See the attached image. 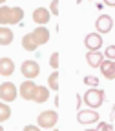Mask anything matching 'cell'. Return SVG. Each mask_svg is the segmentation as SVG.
I'll list each match as a JSON object with an SVG mask.
<instances>
[{
	"label": "cell",
	"instance_id": "obj_1",
	"mask_svg": "<svg viewBox=\"0 0 115 131\" xmlns=\"http://www.w3.org/2000/svg\"><path fill=\"white\" fill-rule=\"evenodd\" d=\"M22 18H24V9H22V7H7V6H0V26L18 24Z\"/></svg>",
	"mask_w": 115,
	"mask_h": 131
},
{
	"label": "cell",
	"instance_id": "obj_2",
	"mask_svg": "<svg viewBox=\"0 0 115 131\" xmlns=\"http://www.w3.org/2000/svg\"><path fill=\"white\" fill-rule=\"evenodd\" d=\"M104 100H106V91L99 89V88H90L84 93V96H82V102H84L88 107H91V109L101 107Z\"/></svg>",
	"mask_w": 115,
	"mask_h": 131
},
{
	"label": "cell",
	"instance_id": "obj_3",
	"mask_svg": "<svg viewBox=\"0 0 115 131\" xmlns=\"http://www.w3.org/2000/svg\"><path fill=\"white\" fill-rule=\"evenodd\" d=\"M37 122H39V127L42 129H53L55 127V124L59 122V115H57V111H53V109H49V111H44V113H40L39 117H37Z\"/></svg>",
	"mask_w": 115,
	"mask_h": 131
},
{
	"label": "cell",
	"instance_id": "obj_4",
	"mask_svg": "<svg viewBox=\"0 0 115 131\" xmlns=\"http://www.w3.org/2000/svg\"><path fill=\"white\" fill-rule=\"evenodd\" d=\"M18 96V88H16L13 82H2L0 84V100L2 102H13L15 98Z\"/></svg>",
	"mask_w": 115,
	"mask_h": 131
},
{
	"label": "cell",
	"instance_id": "obj_5",
	"mask_svg": "<svg viewBox=\"0 0 115 131\" xmlns=\"http://www.w3.org/2000/svg\"><path fill=\"white\" fill-rule=\"evenodd\" d=\"M20 73L24 75V78L33 80V78H37V77H39L40 68H39V64H37L35 60H24L22 66H20Z\"/></svg>",
	"mask_w": 115,
	"mask_h": 131
},
{
	"label": "cell",
	"instance_id": "obj_6",
	"mask_svg": "<svg viewBox=\"0 0 115 131\" xmlns=\"http://www.w3.org/2000/svg\"><path fill=\"white\" fill-rule=\"evenodd\" d=\"M35 91H37V84L33 80H24L18 88V95L24 100H33L35 98Z\"/></svg>",
	"mask_w": 115,
	"mask_h": 131
},
{
	"label": "cell",
	"instance_id": "obj_7",
	"mask_svg": "<svg viewBox=\"0 0 115 131\" xmlns=\"http://www.w3.org/2000/svg\"><path fill=\"white\" fill-rule=\"evenodd\" d=\"M77 122L79 124H95V122H99V113L95 109H80L77 113Z\"/></svg>",
	"mask_w": 115,
	"mask_h": 131
},
{
	"label": "cell",
	"instance_id": "obj_8",
	"mask_svg": "<svg viewBox=\"0 0 115 131\" xmlns=\"http://www.w3.org/2000/svg\"><path fill=\"white\" fill-rule=\"evenodd\" d=\"M84 46L88 51H99L102 47V37L99 33H88L84 38Z\"/></svg>",
	"mask_w": 115,
	"mask_h": 131
},
{
	"label": "cell",
	"instance_id": "obj_9",
	"mask_svg": "<svg viewBox=\"0 0 115 131\" xmlns=\"http://www.w3.org/2000/svg\"><path fill=\"white\" fill-rule=\"evenodd\" d=\"M95 27H97V31H99V35H106V33H110L111 31V27H113V20H111V16L110 15H101L99 18L95 20Z\"/></svg>",
	"mask_w": 115,
	"mask_h": 131
},
{
	"label": "cell",
	"instance_id": "obj_10",
	"mask_svg": "<svg viewBox=\"0 0 115 131\" xmlns=\"http://www.w3.org/2000/svg\"><path fill=\"white\" fill-rule=\"evenodd\" d=\"M49 16H51V13H49V9H46V7H37L33 11V20H35L39 26H46L49 22Z\"/></svg>",
	"mask_w": 115,
	"mask_h": 131
},
{
	"label": "cell",
	"instance_id": "obj_11",
	"mask_svg": "<svg viewBox=\"0 0 115 131\" xmlns=\"http://www.w3.org/2000/svg\"><path fill=\"white\" fill-rule=\"evenodd\" d=\"M33 37H35V40H37L39 46H44V44L49 42V29L46 26H39L35 31H33Z\"/></svg>",
	"mask_w": 115,
	"mask_h": 131
},
{
	"label": "cell",
	"instance_id": "obj_12",
	"mask_svg": "<svg viewBox=\"0 0 115 131\" xmlns=\"http://www.w3.org/2000/svg\"><path fill=\"white\" fill-rule=\"evenodd\" d=\"M101 71H102V77L108 78V80H113L115 78V60H102L101 64Z\"/></svg>",
	"mask_w": 115,
	"mask_h": 131
},
{
	"label": "cell",
	"instance_id": "obj_13",
	"mask_svg": "<svg viewBox=\"0 0 115 131\" xmlns=\"http://www.w3.org/2000/svg\"><path fill=\"white\" fill-rule=\"evenodd\" d=\"M13 71H15L13 60L7 58V57H2V58H0V75H2V77H11Z\"/></svg>",
	"mask_w": 115,
	"mask_h": 131
},
{
	"label": "cell",
	"instance_id": "obj_14",
	"mask_svg": "<svg viewBox=\"0 0 115 131\" xmlns=\"http://www.w3.org/2000/svg\"><path fill=\"white\" fill-rule=\"evenodd\" d=\"M104 57L101 51H88L86 53V62L88 66H91V68H101V64H102Z\"/></svg>",
	"mask_w": 115,
	"mask_h": 131
},
{
	"label": "cell",
	"instance_id": "obj_15",
	"mask_svg": "<svg viewBox=\"0 0 115 131\" xmlns=\"http://www.w3.org/2000/svg\"><path fill=\"white\" fill-rule=\"evenodd\" d=\"M47 98H49V88H46V86H37V91H35V98H33V102L44 104Z\"/></svg>",
	"mask_w": 115,
	"mask_h": 131
},
{
	"label": "cell",
	"instance_id": "obj_16",
	"mask_svg": "<svg viewBox=\"0 0 115 131\" xmlns=\"http://www.w3.org/2000/svg\"><path fill=\"white\" fill-rule=\"evenodd\" d=\"M22 47L26 49V51H35V49L39 47L35 37H33V33H27V35L22 37Z\"/></svg>",
	"mask_w": 115,
	"mask_h": 131
},
{
	"label": "cell",
	"instance_id": "obj_17",
	"mask_svg": "<svg viewBox=\"0 0 115 131\" xmlns=\"http://www.w3.org/2000/svg\"><path fill=\"white\" fill-rule=\"evenodd\" d=\"M13 42V31L6 26H0V46H9Z\"/></svg>",
	"mask_w": 115,
	"mask_h": 131
},
{
	"label": "cell",
	"instance_id": "obj_18",
	"mask_svg": "<svg viewBox=\"0 0 115 131\" xmlns=\"http://www.w3.org/2000/svg\"><path fill=\"white\" fill-rule=\"evenodd\" d=\"M47 88L51 91H59V71H53L47 78Z\"/></svg>",
	"mask_w": 115,
	"mask_h": 131
},
{
	"label": "cell",
	"instance_id": "obj_19",
	"mask_svg": "<svg viewBox=\"0 0 115 131\" xmlns=\"http://www.w3.org/2000/svg\"><path fill=\"white\" fill-rule=\"evenodd\" d=\"M11 117V107L6 102H0V122H6Z\"/></svg>",
	"mask_w": 115,
	"mask_h": 131
},
{
	"label": "cell",
	"instance_id": "obj_20",
	"mask_svg": "<svg viewBox=\"0 0 115 131\" xmlns=\"http://www.w3.org/2000/svg\"><path fill=\"white\" fill-rule=\"evenodd\" d=\"M84 84H86L88 88H99V78L90 75V77H86V78H84Z\"/></svg>",
	"mask_w": 115,
	"mask_h": 131
},
{
	"label": "cell",
	"instance_id": "obj_21",
	"mask_svg": "<svg viewBox=\"0 0 115 131\" xmlns=\"http://www.w3.org/2000/svg\"><path fill=\"white\" fill-rule=\"evenodd\" d=\"M104 58L106 60H115V46H108L104 49Z\"/></svg>",
	"mask_w": 115,
	"mask_h": 131
},
{
	"label": "cell",
	"instance_id": "obj_22",
	"mask_svg": "<svg viewBox=\"0 0 115 131\" xmlns=\"http://www.w3.org/2000/svg\"><path fill=\"white\" fill-rule=\"evenodd\" d=\"M59 60H60L59 53H53L51 57H49V66H51L53 69H57V68H59Z\"/></svg>",
	"mask_w": 115,
	"mask_h": 131
},
{
	"label": "cell",
	"instance_id": "obj_23",
	"mask_svg": "<svg viewBox=\"0 0 115 131\" xmlns=\"http://www.w3.org/2000/svg\"><path fill=\"white\" fill-rule=\"evenodd\" d=\"M95 131H111V124H108V122H99V126H97Z\"/></svg>",
	"mask_w": 115,
	"mask_h": 131
},
{
	"label": "cell",
	"instance_id": "obj_24",
	"mask_svg": "<svg viewBox=\"0 0 115 131\" xmlns=\"http://www.w3.org/2000/svg\"><path fill=\"white\" fill-rule=\"evenodd\" d=\"M59 0H53V2H51V7H49V13H51V15H59Z\"/></svg>",
	"mask_w": 115,
	"mask_h": 131
},
{
	"label": "cell",
	"instance_id": "obj_25",
	"mask_svg": "<svg viewBox=\"0 0 115 131\" xmlns=\"http://www.w3.org/2000/svg\"><path fill=\"white\" fill-rule=\"evenodd\" d=\"M24 131H40V127L39 126H26Z\"/></svg>",
	"mask_w": 115,
	"mask_h": 131
},
{
	"label": "cell",
	"instance_id": "obj_26",
	"mask_svg": "<svg viewBox=\"0 0 115 131\" xmlns=\"http://www.w3.org/2000/svg\"><path fill=\"white\" fill-rule=\"evenodd\" d=\"M104 2V6H108V7H115V0H102Z\"/></svg>",
	"mask_w": 115,
	"mask_h": 131
},
{
	"label": "cell",
	"instance_id": "obj_27",
	"mask_svg": "<svg viewBox=\"0 0 115 131\" xmlns=\"http://www.w3.org/2000/svg\"><path fill=\"white\" fill-rule=\"evenodd\" d=\"M84 131H95V129H84Z\"/></svg>",
	"mask_w": 115,
	"mask_h": 131
},
{
	"label": "cell",
	"instance_id": "obj_28",
	"mask_svg": "<svg viewBox=\"0 0 115 131\" xmlns=\"http://www.w3.org/2000/svg\"><path fill=\"white\" fill-rule=\"evenodd\" d=\"M4 2H6V0H0V4H4Z\"/></svg>",
	"mask_w": 115,
	"mask_h": 131
},
{
	"label": "cell",
	"instance_id": "obj_29",
	"mask_svg": "<svg viewBox=\"0 0 115 131\" xmlns=\"http://www.w3.org/2000/svg\"><path fill=\"white\" fill-rule=\"evenodd\" d=\"M80 2H82V0H77V4H80Z\"/></svg>",
	"mask_w": 115,
	"mask_h": 131
},
{
	"label": "cell",
	"instance_id": "obj_30",
	"mask_svg": "<svg viewBox=\"0 0 115 131\" xmlns=\"http://www.w3.org/2000/svg\"><path fill=\"white\" fill-rule=\"evenodd\" d=\"M0 131H4V127H2V126H0Z\"/></svg>",
	"mask_w": 115,
	"mask_h": 131
},
{
	"label": "cell",
	"instance_id": "obj_31",
	"mask_svg": "<svg viewBox=\"0 0 115 131\" xmlns=\"http://www.w3.org/2000/svg\"><path fill=\"white\" fill-rule=\"evenodd\" d=\"M53 131H59V129H53Z\"/></svg>",
	"mask_w": 115,
	"mask_h": 131
}]
</instances>
